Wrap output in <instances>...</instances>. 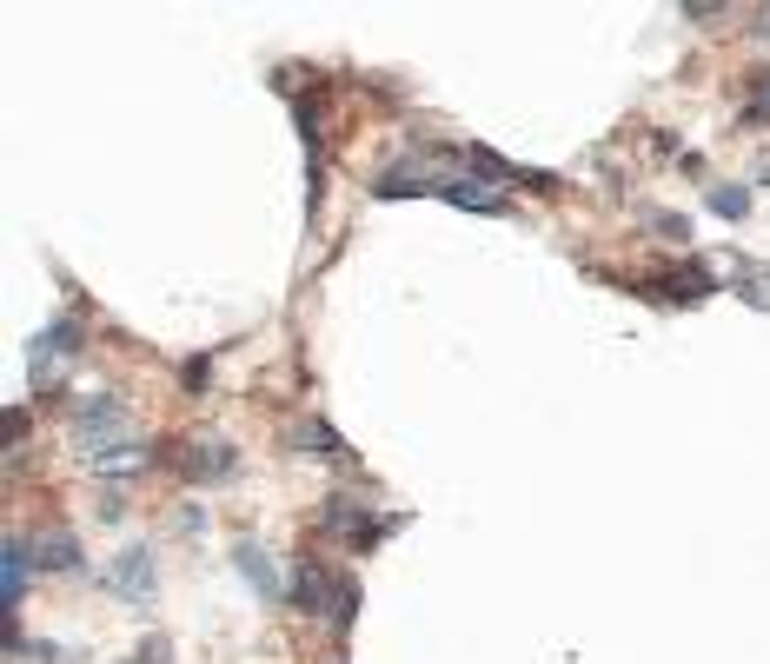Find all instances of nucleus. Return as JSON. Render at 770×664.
I'll list each match as a JSON object with an SVG mask.
<instances>
[{"label":"nucleus","mask_w":770,"mask_h":664,"mask_svg":"<svg viewBox=\"0 0 770 664\" xmlns=\"http://www.w3.org/2000/svg\"><path fill=\"white\" fill-rule=\"evenodd\" d=\"M292 439H299V452H312V459H352V452H346V439H339L326 419H306Z\"/></svg>","instance_id":"9"},{"label":"nucleus","mask_w":770,"mask_h":664,"mask_svg":"<svg viewBox=\"0 0 770 664\" xmlns=\"http://www.w3.org/2000/svg\"><path fill=\"white\" fill-rule=\"evenodd\" d=\"M233 565L246 572V585H253L259 599H279V572H273V559H266L253 539H246V545H233Z\"/></svg>","instance_id":"6"},{"label":"nucleus","mask_w":770,"mask_h":664,"mask_svg":"<svg viewBox=\"0 0 770 664\" xmlns=\"http://www.w3.org/2000/svg\"><path fill=\"white\" fill-rule=\"evenodd\" d=\"M292 605H299V612H312V619H332V605H339V579H332L319 559H306V565H299V579H292Z\"/></svg>","instance_id":"3"},{"label":"nucleus","mask_w":770,"mask_h":664,"mask_svg":"<svg viewBox=\"0 0 770 664\" xmlns=\"http://www.w3.org/2000/svg\"><path fill=\"white\" fill-rule=\"evenodd\" d=\"M705 293H718L705 266H678V273L665 279V299H705Z\"/></svg>","instance_id":"12"},{"label":"nucleus","mask_w":770,"mask_h":664,"mask_svg":"<svg viewBox=\"0 0 770 664\" xmlns=\"http://www.w3.org/2000/svg\"><path fill=\"white\" fill-rule=\"evenodd\" d=\"M113 585H120L126 599H146V592H153V552H146V545L120 552V565H113Z\"/></svg>","instance_id":"7"},{"label":"nucleus","mask_w":770,"mask_h":664,"mask_svg":"<svg viewBox=\"0 0 770 664\" xmlns=\"http://www.w3.org/2000/svg\"><path fill=\"white\" fill-rule=\"evenodd\" d=\"M758 27H764V33H770V7H764V20H758Z\"/></svg>","instance_id":"19"},{"label":"nucleus","mask_w":770,"mask_h":664,"mask_svg":"<svg viewBox=\"0 0 770 664\" xmlns=\"http://www.w3.org/2000/svg\"><path fill=\"white\" fill-rule=\"evenodd\" d=\"M7 612H20V599H27V565H33V552H27V539H7Z\"/></svg>","instance_id":"11"},{"label":"nucleus","mask_w":770,"mask_h":664,"mask_svg":"<svg viewBox=\"0 0 770 664\" xmlns=\"http://www.w3.org/2000/svg\"><path fill=\"white\" fill-rule=\"evenodd\" d=\"M27 426H33V419H27V406H13V412H7V439H27Z\"/></svg>","instance_id":"17"},{"label":"nucleus","mask_w":770,"mask_h":664,"mask_svg":"<svg viewBox=\"0 0 770 664\" xmlns=\"http://www.w3.org/2000/svg\"><path fill=\"white\" fill-rule=\"evenodd\" d=\"M166 459H173V472H179V479H193V486L226 479V472L239 466V452H233L226 439H186V446H173Z\"/></svg>","instance_id":"2"},{"label":"nucleus","mask_w":770,"mask_h":664,"mask_svg":"<svg viewBox=\"0 0 770 664\" xmlns=\"http://www.w3.org/2000/svg\"><path fill=\"white\" fill-rule=\"evenodd\" d=\"M359 619V579H339V605H332V632H352Z\"/></svg>","instance_id":"13"},{"label":"nucleus","mask_w":770,"mask_h":664,"mask_svg":"<svg viewBox=\"0 0 770 664\" xmlns=\"http://www.w3.org/2000/svg\"><path fill=\"white\" fill-rule=\"evenodd\" d=\"M140 664H166V639H146V652H140Z\"/></svg>","instance_id":"18"},{"label":"nucleus","mask_w":770,"mask_h":664,"mask_svg":"<svg viewBox=\"0 0 770 664\" xmlns=\"http://www.w3.org/2000/svg\"><path fill=\"white\" fill-rule=\"evenodd\" d=\"M459 160H465L472 173H492V186H532V173H519V166L499 160L492 146H459Z\"/></svg>","instance_id":"8"},{"label":"nucleus","mask_w":770,"mask_h":664,"mask_svg":"<svg viewBox=\"0 0 770 664\" xmlns=\"http://www.w3.org/2000/svg\"><path fill=\"white\" fill-rule=\"evenodd\" d=\"M120 419H126V406L100 392V399H86V406H80V419H73V432H80V446H93V452H100V432H113Z\"/></svg>","instance_id":"4"},{"label":"nucleus","mask_w":770,"mask_h":664,"mask_svg":"<svg viewBox=\"0 0 770 664\" xmlns=\"http://www.w3.org/2000/svg\"><path fill=\"white\" fill-rule=\"evenodd\" d=\"M651 219H658V233H665V239H691V226H685L678 213H651Z\"/></svg>","instance_id":"16"},{"label":"nucleus","mask_w":770,"mask_h":664,"mask_svg":"<svg viewBox=\"0 0 770 664\" xmlns=\"http://www.w3.org/2000/svg\"><path fill=\"white\" fill-rule=\"evenodd\" d=\"M332 664H346V658H332Z\"/></svg>","instance_id":"20"},{"label":"nucleus","mask_w":770,"mask_h":664,"mask_svg":"<svg viewBox=\"0 0 770 664\" xmlns=\"http://www.w3.org/2000/svg\"><path fill=\"white\" fill-rule=\"evenodd\" d=\"M745 113H751V120H770V67L751 73V100H745Z\"/></svg>","instance_id":"15"},{"label":"nucleus","mask_w":770,"mask_h":664,"mask_svg":"<svg viewBox=\"0 0 770 664\" xmlns=\"http://www.w3.org/2000/svg\"><path fill=\"white\" fill-rule=\"evenodd\" d=\"M319 525H326V532H339L352 552H372V545H379L399 519H372V499H346V492H332V499H326V512H319Z\"/></svg>","instance_id":"1"},{"label":"nucleus","mask_w":770,"mask_h":664,"mask_svg":"<svg viewBox=\"0 0 770 664\" xmlns=\"http://www.w3.org/2000/svg\"><path fill=\"white\" fill-rule=\"evenodd\" d=\"M711 213H718V219H745V213H751V193H738V186H718V193H711Z\"/></svg>","instance_id":"14"},{"label":"nucleus","mask_w":770,"mask_h":664,"mask_svg":"<svg viewBox=\"0 0 770 664\" xmlns=\"http://www.w3.org/2000/svg\"><path fill=\"white\" fill-rule=\"evenodd\" d=\"M33 565H40V572H73V565H80V545H73V532H47V539L33 545Z\"/></svg>","instance_id":"10"},{"label":"nucleus","mask_w":770,"mask_h":664,"mask_svg":"<svg viewBox=\"0 0 770 664\" xmlns=\"http://www.w3.org/2000/svg\"><path fill=\"white\" fill-rule=\"evenodd\" d=\"M439 200H452V206H465V213H512L505 193H492V186H465V180H439Z\"/></svg>","instance_id":"5"}]
</instances>
